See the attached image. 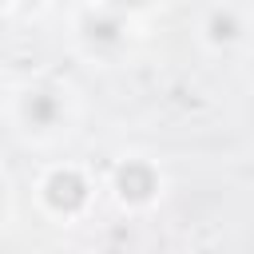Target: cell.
Instances as JSON below:
<instances>
[{"mask_svg":"<svg viewBox=\"0 0 254 254\" xmlns=\"http://www.w3.org/2000/svg\"><path fill=\"white\" fill-rule=\"evenodd\" d=\"M48 202L56 210H79L87 202V183L75 171H56L48 179Z\"/></svg>","mask_w":254,"mask_h":254,"instance_id":"cell-1","label":"cell"},{"mask_svg":"<svg viewBox=\"0 0 254 254\" xmlns=\"http://www.w3.org/2000/svg\"><path fill=\"white\" fill-rule=\"evenodd\" d=\"M115 183H119V194L131 198V202H143V198H151V190H155V175H151V167H143V163L119 167Z\"/></svg>","mask_w":254,"mask_h":254,"instance_id":"cell-2","label":"cell"},{"mask_svg":"<svg viewBox=\"0 0 254 254\" xmlns=\"http://www.w3.org/2000/svg\"><path fill=\"white\" fill-rule=\"evenodd\" d=\"M56 111H60V107H56V99H52L48 91H36V95L28 99V119H32L36 127H48V123L56 119Z\"/></svg>","mask_w":254,"mask_h":254,"instance_id":"cell-3","label":"cell"},{"mask_svg":"<svg viewBox=\"0 0 254 254\" xmlns=\"http://www.w3.org/2000/svg\"><path fill=\"white\" fill-rule=\"evenodd\" d=\"M87 32H91L95 40H115V32H119V28H115L111 20H91V24H87Z\"/></svg>","mask_w":254,"mask_h":254,"instance_id":"cell-4","label":"cell"},{"mask_svg":"<svg viewBox=\"0 0 254 254\" xmlns=\"http://www.w3.org/2000/svg\"><path fill=\"white\" fill-rule=\"evenodd\" d=\"M210 32H214V40H230V36H234V20H222V16H214Z\"/></svg>","mask_w":254,"mask_h":254,"instance_id":"cell-5","label":"cell"},{"mask_svg":"<svg viewBox=\"0 0 254 254\" xmlns=\"http://www.w3.org/2000/svg\"><path fill=\"white\" fill-rule=\"evenodd\" d=\"M115 4H143V0H115Z\"/></svg>","mask_w":254,"mask_h":254,"instance_id":"cell-6","label":"cell"},{"mask_svg":"<svg viewBox=\"0 0 254 254\" xmlns=\"http://www.w3.org/2000/svg\"><path fill=\"white\" fill-rule=\"evenodd\" d=\"M0 4H4V0H0Z\"/></svg>","mask_w":254,"mask_h":254,"instance_id":"cell-7","label":"cell"}]
</instances>
